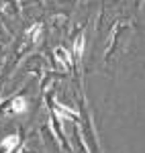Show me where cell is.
<instances>
[{"instance_id": "cell-1", "label": "cell", "mask_w": 145, "mask_h": 153, "mask_svg": "<svg viewBox=\"0 0 145 153\" xmlns=\"http://www.w3.org/2000/svg\"><path fill=\"white\" fill-rule=\"evenodd\" d=\"M10 110L14 112V114H21V112H25L27 110V100L25 98H14L10 104Z\"/></svg>"}, {"instance_id": "cell-2", "label": "cell", "mask_w": 145, "mask_h": 153, "mask_svg": "<svg viewBox=\"0 0 145 153\" xmlns=\"http://www.w3.org/2000/svg\"><path fill=\"white\" fill-rule=\"evenodd\" d=\"M16 143H19V137H16V135H10V137H6V139L2 141V147H4V149H12Z\"/></svg>"}]
</instances>
